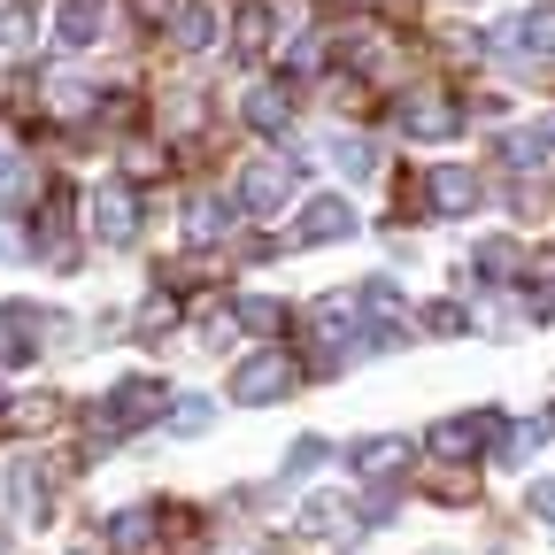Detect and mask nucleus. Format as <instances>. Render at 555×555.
I'll return each instance as SVG.
<instances>
[{"mask_svg":"<svg viewBox=\"0 0 555 555\" xmlns=\"http://www.w3.org/2000/svg\"><path fill=\"white\" fill-rule=\"evenodd\" d=\"M163 409H170V393H163L155 378H131V386H116V393L93 409V448H101V440H116V433H139V425H155Z\"/></svg>","mask_w":555,"mask_h":555,"instance_id":"1","label":"nucleus"},{"mask_svg":"<svg viewBox=\"0 0 555 555\" xmlns=\"http://www.w3.org/2000/svg\"><path fill=\"white\" fill-rule=\"evenodd\" d=\"M294 378H301V363L286 356V347H262V356H247V363L232 371V401H247V409L286 401V393H294Z\"/></svg>","mask_w":555,"mask_h":555,"instance_id":"2","label":"nucleus"},{"mask_svg":"<svg viewBox=\"0 0 555 555\" xmlns=\"http://www.w3.org/2000/svg\"><path fill=\"white\" fill-rule=\"evenodd\" d=\"M502 416L494 409H470V416H448V425H433V455H455V463H470L478 448H502Z\"/></svg>","mask_w":555,"mask_h":555,"instance_id":"3","label":"nucleus"},{"mask_svg":"<svg viewBox=\"0 0 555 555\" xmlns=\"http://www.w3.org/2000/svg\"><path fill=\"white\" fill-rule=\"evenodd\" d=\"M286 201H294V163L262 155V163H247V170H240V208L270 217V208H286Z\"/></svg>","mask_w":555,"mask_h":555,"instance_id":"4","label":"nucleus"},{"mask_svg":"<svg viewBox=\"0 0 555 555\" xmlns=\"http://www.w3.org/2000/svg\"><path fill=\"white\" fill-rule=\"evenodd\" d=\"M93 232H101L108 247H131V240H139V201H131V185H101V193H93Z\"/></svg>","mask_w":555,"mask_h":555,"instance_id":"5","label":"nucleus"},{"mask_svg":"<svg viewBox=\"0 0 555 555\" xmlns=\"http://www.w3.org/2000/svg\"><path fill=\"white\" fill-rule=\"evenodd\" d=\"M425 201H433V217H470V208H478V178L463 163H440L425 178Z\"/></svg>","mask_w":555,"mask_h":555,"instance_id":"6","label":"nucleus"},{"mask_svg":"<svg viewBox=\"0 0 555 555\" xmlns=\"http://www.w3.org/2000/svg\"><path fill=\"white\" fill-rule=\"evenodd\" d=\"M356 232V208H347L339 193H317L309 208H301V224H294V240H309V247H324V240H347Z\"/></svg>","mask_w":555,"mask_h":555,"instance_id":"7","label":"nucleus"},{"mask_svg":"<svg viewBox=\"0 0 555 555\" xmlns=\"http://www.w3.org/2000/svg\"><path fill=\"white\" fill-rule=\"evenodd\" d=\"M62 425V401L54 393H16L0 401V433H54Z\"/></svg>","mask_w":555,"mask_h":555,"instance_id":"8","label":"nucleus"},{"mask_svg":"<svg viewBox=\"0 0 555 555\" xmlns=\"http://www.w3.org/2000/svg\"><path fill=\"white\" fill-rule=\"evenodd\" d=\"M356 317H363V294H324V301L309 309V324H317V339L332 347V356L347 347V324H356Z\"/></svg>","mask_w":555,"mask_h":555,"instance_id":"9","label":"nucleus"},{"mask_svg":"<svg viewBox=\"0 0 555 555\" xmlns=\"http://www.w3.org/2000/svg\"><path fill=\"white\" fill-rule=\"evenodd\" d=\"M502 155H509V170H540V163H555V116H540L532 131H509V139H502Z\"/></svg>","mask_w":555,"mask_h":555,"instance_id":"10","label":"nucleus"},{"mask_svg":"<svg viewBox=\"0 0 555 555\" xmlns=\"http://www.w3.org/2000/svg\"><path fill=\"white\" fill-rule=\"evenodd\" d=\"M401 124H409L416 139H448V131H455V101H440V93H409V101H401Z\"/></svg>","mask_w":555,"mask_h":555,"instance_id":"11","label":"nucleus"},{"mask_svg":"<svg viewBox=\"0 0 555 555\" xmlns=\"http://www.w3.org/2000/svg\"><path fill=\"white\" fill-rule=\"evenodd\" d=\"M509 54H555V9H525L509 31H502Z\"/></svg>","mask_w":555,"mask_h":555,"instance_id":"12","label":"nucleus"},{"mask_svg":"<svg viewBox=\"0 0 555 555\" xmlns=\"http://www.w3.org/2000/svg\"><path fill=\"white\" fill-rule=\"evenodd\" d=\"M39 324H54V317H39V309H0V363H24L31 347H39V339H31Z\"/></svg>","mask_w":555,"mask_h":555,"instance_id":"13","label":"nucleus"},{"mask_svg":"<svg viewBox=\"0 0 555 555\" xmlns=\"http://www.w3.org/2000/svg\"><path fill=\"white\" fill-rule=\"evenodd\" d=\"M170 39H178L185 54L217 47V9H208V0H193V9H178V16H170Z\"/></svg>","mask_w":555,"mask_h":555,"instance_id":"14","label":"nucleus"},{"mask_svg":"<svg viewBox=\"0 0 555 555\" xmlns=\"http://www.w3.org/2000/svg\"><path fill=\"white\" fill-rule=\"evenodd\" d=\"M62 224H69V185H47V208H39V247H47L54 262H69V240H62Z\"/></svg>","mask_w":555,"mask_h":555,"instance_id":"15","label":"nucleus"},{"mask_svg":"<svg viewBox=\"0 0 555 555\" xmlns=\"http://www.w3.org/2000/svg\"><path fill=\"white\" fill-rule=\"evenodd\" d=\"M54 39H62V47H93V39H101V0H69L62 24H54Z\"/></svg>","mask_w":555,"mask_h":555,"instance_id":"16","label":"nucleus"},{"mask_svg":"<svg viewBox=\"0 0 555 555\" xmlns=\"http://www.w3.org/2000/svg\"><path fill=\"white\" fill-rule=\"evenodd\" d=\"M301 525H309L317 540H347V532H356L363 517H347V502H332V494H317V502L301 509Z\"/></svg>","mask_w":555,"mask_h":555,"instance_id":"17","label":"nucleus"},{"mask_svg":"<svg viewBox=\"0 0 555 555\" xmlns=\"http://www.w3.org/2000/svg\"><path fill=\"white\" fill-rule=\"evenodd\" d=\"M401 463H409V440H363L356 448V470L363 478H401Z\"/></svg>","mask_w":555,"mask_h":555,"instance_id":"18","label":"nucleus"},{"mask_svg":"<svg viewBox=\"0 0 555 555\" xmlns=\"http://www.w3.org/2000/svg\"><path fill=\"white\" fill-rule=\"evenodd\" d=\"M247 124H255V131H286V124H294V101L278 93V86H255V93H247Z\"/></svg>","mask_w":555,"mask_h":555,"instance_id":"19","label":"nucleus"},{"mask_svg":"<svg viewBox=\"0 0 555 555\" xmlns=\"http://www.w3.org/2000/svg\"><path fill=\"white\" fill-rule=\"evenodd\" d=\"M185 232H193L201 247L224 240V232H232V208H224V201H193V208H185Z\"/></svg>","mask_w":555,"mask_h":555,"instance_id":"20","label":"nucleus"},{"mask_svg":"<svg viewBox=\"0 0 555 555\" xmlns=\"http://www.w3.org/2000/svg\"><path fill=\"white\" fill-rule=\"evenodd\" d=\"M232 39H240V54H270L278 16H270V9H240V31H232Z\"/></svg>","mask_w":555,"mask_h":555,"instance_id":"21","label":"nucleus"},{"mask_svg":"<svg viewBox=\"0 0 555 555\" xmlns=\"http://www.w3.org/2000/svg\"><path fill=\"white\" fill-rule=\"evenodd\" d=\"M47 108H54V116H86V108H93V93H86L78 78H54V86H47Z\"/></svg>","mask_w":555,"mask_h":555,"instance_id":"22","label":"nucleus"},{"mask_svg":"<svg viewBox=\"0 0 555 555\" xmlns=\"http://www.w3.org/2000/svg\"><path fill=\"white\" fill-rule=\"evenodd\" d=\"M517 262H525L517 240H486V247H478V270H486V278H517Z\"/></svg>","mask_w":555,"mask_h":555,"instance_id":"23","label":"nucleus"},{"mask_svg":"<svg viewBox=\"0 0 555 555\" xmlns=\"http://www.w3.org/2000/svg\"><path fill=\"white\" fill-rule=\"evenodd\" d=\"M470 486H478V478H470L455 455H448V470H433V494H440V502H470Z\"/></svg>","mask_w":555,"mask_h":555,"instance_id":"24","label":"nucleus"},{"mask_svg":"<svg viewBox=\"0 0 555 555\" xmlns=\"http://www.w3.org/2000/svg\"><path fill=\"white\" fill-rule=\"evenodd\" d=\"M108 532H116V547H147V532H155V509H124Z\"/></svg>","mask_w":555,"mask_h":555,"instance_id":"25","label":"nucleus"},{"mask_svg":"<svg viewBox=\"0 0 555 555\" xmlns=\"http://www.w3.org/2000/svg\"><path fill=\"white\" fill-rule=\"evenodd\" d=\"M232 317H240L247 332H278V324H286V301H240Z\"/></svg>","mask_w":555,"mask_h":555,"instance_id":"26","label":"nucleus"},{"mask_svg":"<svg viewBox=\"0 0 555 555\" xmlns=\"http://www.w3.org/2000/svg\"><path fill=\"white\" fill-rule=\"evenodd\" d=\"M163 170H170L163 147H124V178H163Z\"/></svg>","mask_w":555,"mask_h":555,"instance_id":"27","label":"nucleus"},{"mask_svg":"<svg viewBox=\"0 0 555 555\" xmlns=\"http://www.w3.org/2000/svg\"><path fill=\"white\" fill-rule=\"evenodd\" d=\"M39 494H47L39 463H16V509H24V517H39Z\"/></svg>","mask_w":555,"mask_h":555,"instance_id":"28","label":"nucleus"},{"mask_svg":"<svg viewBox=\"0 0 555 555\" xmlns=\"http://www.w3.org/2000/svg\"><path fill=\"white\" fill-rule=\"evenodd\" d=\"M332 155H339V170H356V178H371V163H378V155H371V139H339Z\"/></svg>","mask_w":555,"mask_h":555,"instance_id":"29","label":"nucleus"},{"mask_svg":"<svg viewBox=\"0 0 555 555\" xmlns=\"http://www.w3.org/2000/svg\"><path fill=\"white\" fill-rule=\"evenodd\" d=\"M324 455H332L324 440H294V448H286V478H301V470H317Z\"/></svg>","mask_w":555,"mask_h":555,"instance_id":"30","label":"nucleus"},{"mask_svg":"<svg viewBox=\"0 0 555 555\" xmlns=\"http://www.w3.org/2000/svg\"><path fill=\"white\" fill-rule=\"evenodd\" d=\"M139 324H147V339H163V324H178V301H170V294H155L147 309H139Z\"/></svg>","mask_w":555,"mask_h":555,"instance_id":"31","label":"nucleus"},{"mask_svg":"<svg viewBox=\"0 0 555 555\" xmlns=\"http://www.w3.org/2000/svg\"><path fill=\"white\" fill-rule=\"evenodd\" d=\"M208 416H217V409H208V401H178V409H170V425H178V433H201V425H208Z\"/></svg>","mask_w":555,"mask_h":555,"instance_id":"32","label":"nucleus"},{"mask_svg":"<svg viewBox=\"0 0 555 555\" xmlns=\"http://www.w3.org/2000/svg\"><path fill=\"white\" fill-rule=\"evenodd\" d=\"M425 332H463V309H455V301H433V309H425Z\"/></svg>","mask_w":555,"mask_h":555,"instance_id":"33","label":"nucleus"},{"mask_svg":"<svg viewBox=\"0 0 555 555\" xmlns=\"http://www.w3.org/2000/svg\"><path fill=\"white\" fill-rule=\"evenodd\" d=\"M16 193H24V163L0 147V201H16Z\"/></svg>","mask_w":555,"mask_h":555,"instance_id":"34","label":"nucleus"},{"mask_svg":"<svg viewBox=\"0 0 555 555\" xmlns=\"http://www.w3.org/2000/svg\"><path fill=\"white\" fill-rule=\"evenodd\" d=\"M16 47H24V9L0 16V54H16Z\"/></svg>","mask_w":555,"mask_h":555,"instance_id":"35","label":"nucleus"},{"mask_svg":"<svg viewBox=\"0 0 555 555\" xmlns=\"http://www.w3.org/2000/svg\"><path fill=\"white\" fill-rule=\"evenodd\" d=\"M532 517H547V525H555V478H547V486H532Z\"/></svg>","mask_w":555,"mask_h":555,"instance_id":"36","label":"nucleus"},{"mask_svg":"<svg viewBox=\"0 0 555 555\" xmlns=\"http://www.w3.org/2000/svg\"><path fill=\"white\" fill-rule=\"evenodd\" d=\"M363 9H378V0H363Z\"/></svg>","mask_w":555,"mask_h":555,"instance_id":"37","label":"nucleus"},{"mask_svg":"<svg viewBox=\"0 0 555 555\" xmlns=\"http://www.w3.org/2000/svg\"><path fill=\"white\" fill-rule=\"evenodd\" d=\"M547 425H555V416H547Z\"/></svg>","mask_w":555,"mask_h":555,"instance_id":"38","label":"nucleus"}]
</instances>
